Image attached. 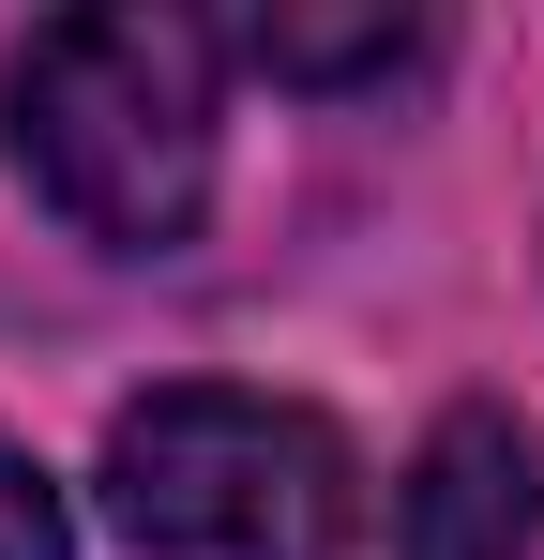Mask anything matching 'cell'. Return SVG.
<instances>
[{
  "label": "cell",
  "mask_w": 544,
  "mask_h": 560,
  "mask_svg": "<svg viewBox=\"0 0 544 560\" xmlns=\"http://www.w3.org/2000/svg\"><path fill=\"white\" fill-rule=\"evenodd\" d=\"M15 167L31 197L106 243V258H167L212 212V31L167 0H106L15 46Z\"/></svg>",
  "instance_id": "6da1fadb"
},
{
  "label": "cell",
  "mask_w": 544,
  "mask_h": 560,
  "mask_svg": "<svg viewBox=\"0 0 544 560\" xmlns=\"http://www.w3.org/2000/svg\"><path fill=\"white\" fill-rule=\"evenodd\" d=\"M243 61H272V77H393V61H424V15H243Z\"/></svg>",
  "instance_id": "277c9868"
},
{
  "label": "cell",
  "mask_w": 544,
  "mask_h": 560,
  "mask_svg": "<svg viewBox=\"0 0 544 560\" xmlns=\"http://www.w3.org/2000/svg\"><path fill=\"white\" fill-rule=\"evenodd\" d=\"M544 530V455L515 409H453L439 440L409 455V500H393V560H530Z\"/></svg>",
  "instance_id": "3957f363"
},
{
  "label": "cell",
  "mask_w": 544,
  "mask_h": 560,
  "mask_svg": "<svg viewBox=\"0 0 544 560\" xmlns=\"http://www.w3.org/2000/svg\"><path fill=\"white\" fill-rule=\"evenodd\" d=\"M0 560H61V485L0 440Z\"/></svg>",
  "instance_id": "5b68a950"
},
{
  "label": "cell",
  "mask_w": 544,
  "mask_h": 560,
  "mask_svg": "<svg viewBox=\"0 0 544 560\" xmlns=\"http://www.w3.org/2000/svg\"><path fill=\"white\" fill-rule=\"evenodd\" d=\"M106 515L137 560H348V440L287 394L181 378L106 424Z\"/></svg>",
  "instance_id": "7a4b0ae2"
}]
</instances>
